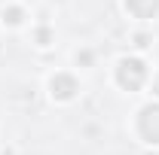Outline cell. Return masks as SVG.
Masks as SVG:
<instances>
[{
  "mask_svg": "<svg viewBox=\"0 0 159 155\" xmlns=\"http://www.w3.org/2000/svg\"><path fill=\"white\" fill-rule=\"evenodd\" d=\"M113 79L122 91H141L147 82H150V67L141 55H125L116 61L113 67Z\"/></svg>",
  "mask_w": 159,
  "mask_h": 155,
  "instance_id": "obj_1",
  "label": "cell"
},
{
  "mask_svg": "<svg viewBox=\"0 0 159 155\" xmlns=\"http://www.w3.org/2000/svg\"><path fill=\"white\" fill-rule=\"evenodd\" d=\"M135 131L144 143L150 146H159V100H150L144 103L135 116Z\"/></svg>",
  "mask_w": 159,
  "mask_h": 155,
  "instance_id": "obj_2",
  "label": "cell"
},
{
  "mask_svg": "<svg viewBox=\"0 0 159 155\" xmlns=\"http://www.w3.org/2000/svg\"><path fill=\"white\" fill-rule=\"evenodd\" d=\"M46 85H49V97H52L55 103H70V100L80 94V79L74 76L70 70H58V73H52Z\"/></svg>",
  "mask_w": 159,
  "mask_h": 155,
  "instance_id": "obj_3",
  "label": "cell"
},
{
  "mask_svg": "<svg viewBox=\"0 0 159 155\" xmlns=\"http://www.w3.org/2000/svg\"><path fill=\"white\" fill-rule=\"evenodd\" d=\"M122 6L132 19H141V21H150L159 15V0H122Z\"/></svg>",
  "mask_w": 159,
  "mask_h": 155,
  "instance_id": "obj_4",
  "label": "cell"
},
{
  "mask_svg": "<svg viewBox=\"0 0 159 155\" xmlns=\"http://www.w3.org/2000/svg\"><path fill=\"white\" fill-rule=\"evenodd\" d=\"M25 9L21 6H6L3 9V24H9V27H19V24H25Z\"/></svg>",
  "mask_w": 159,
  "mask_h": 155,
  "instance_id": "obj_5",
  "label": "cell"
},
{
  "mask_svg": "<svg viewBox=\"0 0 159 155\" xmlns=\"http://www.w3.org/2000/svg\"><path fill=\"white\" fill-rule=\"evenodd\" d=\"M52 40H55V34H52V27H46V24H37V27H34V43H37L40 49L52 46Z\"/></svg>",
  "mask_w": 159,
  "mask_h": 155,
  "instance_id": "obj_6",
  "label": "cell"
},
{
  "mask_svg": "<svg viewBox=\"0 0 159 155\" xmlns=\"http://www.w3.org/2000/svg\"><path fill=\"white\" fill-rule=\"evenodd\" d=\"M150 94H153V100H159V73L150 76Z\"/></svg>",
  "mask_w": 159,
  "mask_h": 155,
  "instance_id": "obj_7",
  "label": "cell"
},
{
  "mask_svg": "<svg viewBox=\"0 0 159 155\" xmlns=\"http://www.w3.org/2000/svg\"><path fill=\"white\" fill-rule=\"evenodd\" d=\"M135 46H138V49H147V46H150V37H147V34H135Z\"/></svg>",
  "mask_w": 159,
  "mask_h": 155,
  "instance_id": "obj_8",
  "label": "cell"
},
{
  "mask_svg": "<svg viewBox=\"0 0 159 155\" xmlns=\"http://www.w3.org/2000/svg\"><path fill=\"white\" fill-rule=\"evenodd\" d=\"M77 64H92V52H77Z\"/></svg>",
  "mask_w": 159,
  "mask_h": 155,
  "instance_id": "obj_9",
  "label": "cell"
}]
</instances>
